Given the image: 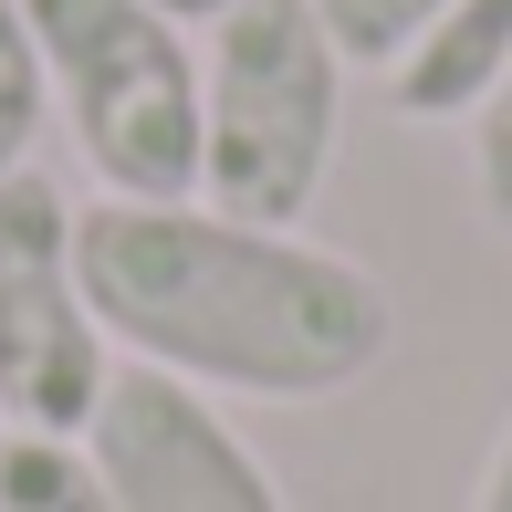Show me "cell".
<instances>
[{"label": "cell", "instance_id": "cell-1", "mask_svg": "<svg viewBox=\"0 0 512 512\" xmlns=\"http://www.w3.org/2000/svg\"><path fill=\"white\" fill-rule=\"evenodd\" d=\"M74 262L105 345L136 366L209 387V398L314 408L377 377L398 304L366 262L304 241V230H251L209 199H95L74 209Z\"/></svg>", "mask_w": 512, "mask_h": 512}, {"label": "cell", "instance_id": "cell-2", "mask_svg": "<svg viewBox=\"0 0 512 512\" xmlns=\"http://www.w3.org/2000/svg\"><path fill=\"white\" fill-rule=\"evenodd\" d=\"M345 126V53L314 0H230L199 53V199L251 230H304Z\"/></svg>", "mask_w": 512, "mask_h": 512}, {"label": "cell", "instance_id": "cell-3", "mask_svg": "<svg viewBox=\"0 0 512 512\" xmlns=\"http://www.w3.org/2000/svg\"><path fill=\"white\" fill-rule=\"evenodd\" d=\"M53 115L105 199H199V53L157 0H21Z\"/></svg>", "mask_w": 512, "mask_h": 512}, {"label": "cell", "instance_id": "cell-4", "mask_svg": "<svg viewBox=\"0 0 512 512\" xmlns=\"http://www.w3.org/2000/svg\"><path fill=\"white\" fill-rule=\"evenodd\" d=\"M105 377H115V345L84 304L74 199L42 168H21L0 189V429L84 439Z\"/></svg>", "mask_w": 512, "mask_h": 512}, {"label": "cell", "instance_id": "cell-5", "mask_svg": "<svg viewBox=\"0 0 512 512\" xmlns=\"http://www.w3.org/2000/svg\"><path fill=\"white\" fill-rule=\"evenodd\" d=\"M84 450H95L115 512H293L272 460L220 418V398L168 366H115Z\"/></svg>", "mask_w": 512, "mask_h": 512}, {"label": "cell", "instance_id": "cell-6", "mask_svg": "<svg viewBox=\"0 0 512 512\" xmlns=\"http://www.w3.org/2000/svg\"><path fill=\"white\" fill-rule=\"evenodd\" d=\"M502 74H512V0H450L377 84L408 126H471Z\"/></svg>", "mask_w": 512, "mask_h": 512}, {"label": "cell", "instance_id": "cell-7", "mask_svg": "<svg viewBox=\"0 0 512 512\" xmlns=\"http://www.w3.org/2000/svg\"><path fill=\"white\" fill-rule=\"evenodd\" d=\"M0 512H115V492L84 439L0 429Z\"/></svg>", "mask_w": 512, "mask_h": 512}, {"label": "cell", "instance_id": "cell-8", "mask_svg": "<svg viewBox=\"0 0 512 512\" xmlns=\"http://www.w3.org/2000/svg\"><path fill=\"white\" fill-rule=\"evenodd\" d=\"M42 126H53V84H42V53H32V21H21V0H0V189L32 168Z\"/></svg>", "mask_w": 512, "mask_h": 512}, {"label": "cell", "instance_id": "cell-9", "mask_svg": "<svg viewBox=\"0 0 512 512\" xmlns=\"http://www.w3.org/2000/svg\"><path fill=\"white\" fill-rule=\"evenodd\" d=\"M314 11H324V32H335L345 74H387V63L450 11V0H314Z\"/></svg>", "mask_w": 512, "mask_h": 512}, {"label": "cell", "instance_id": "cell-10", "mask_svg": "<svg viewBox=\"0 0 512 512\" xmlns=\"http://www.w3.org/2000/svg\"><path fill=\"white\" fill-rule=\"evenodd\" d=\"M471 189H481V220L512 241V74L481 95V115H471Z\"/></svg>", "mask_w": 512, "mask_h": 512}, {"label": "cell", "instance_id": "cell-11", "mask_svg": "<svg viewBox=\"0 0 512 512\" xmlns=\"http://www.w3.org/2000/svg\"><path fill=\"white\" fill-rule=\"evenodd\" d=\"M471 512H512V418H502L492 460H481V492H471Z\"/></svg>", "mask_w": 512, "mask_h": 512}, {"label": "cell", "instance_id": "cell-12", "mask_svg": "<svg viewBox=\"0 0 512 512\" xmlns=\"http://www.w3.org/2000/svg\"><path fill=\"white\" fill-rule=\"evenodd\" d=\"M157 11H178V21H220L230 0H157Z\"/></svg>", "mask_w": 512, "mask_h": 512}]
</instances>
